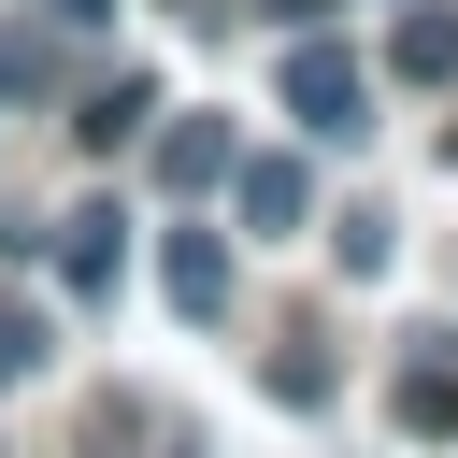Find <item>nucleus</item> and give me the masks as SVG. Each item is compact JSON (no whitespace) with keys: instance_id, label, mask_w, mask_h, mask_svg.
I'll return each instance as SVG.
<instances>
[{"instance_id":"nucleus-1","label":"nucleus","mask_w":458,"mask_h":458,"mask_svg":"<svg viewBox=\"0 0 458 458\" xmlns=\"http://www.w3.org/2000/svg\"><path fill=\"white\" fill-rule=\"evenodd\" d=\"M286 114L315 129V143H372V57H344V43H286Z\"/></svg>"},{"instance_id":"nucleus-2","label":"nucleus","mask_w":458,"mask_h":458,"mask_svg":"<svg viewBox=\"0 0 458 458\" xmlns=\"http://www.w3.org/2000/svg\"><path fill=\"white\" fill-rule=\"evenodd\" d=\"M57 286H72V301H114V286H129V200L57 215Z\"/></svg>"},{"instance_id":"nucleus-3","label":"nucleus","mask_w":458,"mask_h":458,"mask_svg":"<svg viewBox=\"0 0 458 458\" xmlns=\"http://www.w3.org/2000/svg\"><path fill=\"white\" fill-rule=\"evenodd\" d=\"M157 114H172V100H157V72H114V86H86V100H72V143H86V157H114V143H143Z\"/></svg>"},{"instance_id":"nucleus-4","label":"nucleus","mask_w":458,"mask_h":458,"mask_svg":"<svg viewBox=\"0 0 458 458\" xmlns=\"http://www.w3.org/2000/svg\"><path fill=\"white\" fill-rule=\"evenodd\" d=\"M157 286H172L186 329H215V315H229V243H215V229H172V243H157Z\"/></svg>"},{"instance_id":"nucleus-5","label":"nucleus","mask_w":458,"mask_h":458,"mask_svg":"<svg viewBox=\"0 0 458 458\" xmlns=\"http://www.w3.org/2000/svg\"><path fill=\"white\" fill-rule=\"evenodd\" d=\"M229 157H243V143H229V114H172V129H157V186H186V200H200V186H229Z\"/></svg>"},{"instance_id":"nucleus-6","label":"nucleus","mask_w":458,"mask_h":458,"mask_svg":"<svg viewBox=\"0 0 458 458\" xmlns=\"http://www.w3.org/2000/svg\"><path fill=\"white\" fill-rule=\"evenodd\" d=\"M386 72H401V86H458V14H444V0H415V14L386 29Z\"/></svg>"},{"instance_id":"nucleus-7","label":"nucleus","mask_w":458,"mask_h":458,"mask_svg":"<svg viewBox=\"0 0 458 458\" xmlns=\"http://www.w3.org/2000/svg\"><path fill=\"white\" fill-rule=\"evenodd\" d=\"M229 200H243V229H301V157H229Z\"/></svg>"},{"instance_id":"nucleus-8","label":"nucleus","mask_w":458,"mask_h":458,"mask_svg":"<svg viewBox=\"0 0 458 458\" xmlns=\"http://www.w3.org/2000/svg\"><path fill=\"white\" fill-rule=\"evenodd\" d=\"M401 429H429V444L458 429V372H444V358H415V372H401Z\"/></svg>"},{"instance_id":"nucleus-9","label":"nucleus","mask_w":458,"mask_h":458,"mask_svg":"<svg viewBox=\"0 0 458 458\" xmlns=\"http://www.w3.org/2000/svg\"><path fill=\"white\" fill-rule=\"evenodd\" d=\"M29 86H57V29H43V14L0 29V100H29Z\"/></svg>"},{"instance_id":"nucleus-10","label":"nucleus","mask_w":458,"mask_h":458,"mask_svg":"<svg viewBox=\"0 0 458 458\" xmlns=\"http://www.w3.org/2000/svg\"><path fill=\"white\" fill-rule=\"evenodd\" d=\"M0 372H43V315L29 301H0Z\"/></svg>"},{"instance_id":"nucleus-11","label":"nucleus","mask_w":458,"mask_h":458,"mask_svg":"<svg viewBox=\"0 0 458 458\" xmlns=\"http://www.w3.org/2000/svg\"><path fill=\"white\" fill-rule=\"evenodd\" d=\"M43 29H114V0H29Z\"/></svg>"},{"instance_id":"nucleus-12","label":"nucleus","mask_w":458,"mask_h":458,"mask_svg":"<svg viewBox=\"0 0 458 458\" xmlns=\"http://www.w3.org/2000/svg\"><path fill=\"white\" fill-rule=\"evenodd\" d=\"M258 14H272V29H315V14H329V0H258Z\"/></svg>"},{"instance_id":"nucleus-13","label":"nucleus","mask_w":458,"mask_h":458,"mask_svg":"<svg viewBox=\"0 0 458 458\" xmlns=\"http://www.w3.org/2000/svg\"><path fill=\"white\" fill-rule=\"evenodd\" d=\"M100 458H114V444H100ZM157 458H186V444H157Z\"/></svg>"},{"instance_id":"nucleus-14","label":"nucleus","mask_w":458,"mask_h":458,"mask_svg":"<svg viewBox=\"0 0 458 458\" xmlns=\"http://www.w3.org/2000/svg\"><path fill=\"white\" fill-rule=\"evenodd\" d=\"M0 386H14V372H0Z\"/></svg>"}]
</instances>
